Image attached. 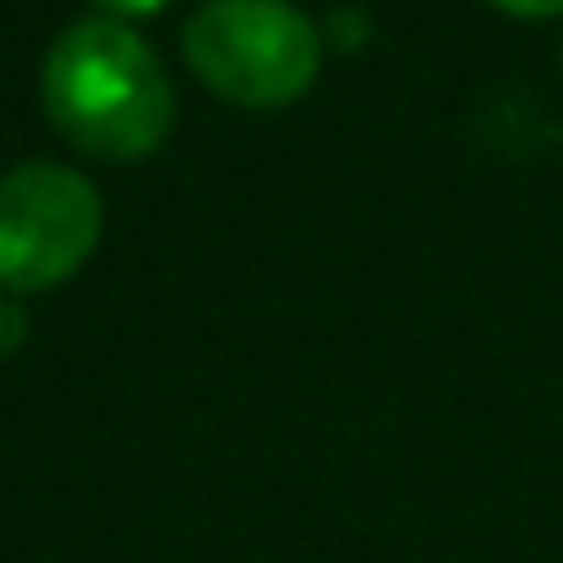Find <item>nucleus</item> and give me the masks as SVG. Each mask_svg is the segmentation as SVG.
<instances>
[{
    "label": "nucleus",
    "mask_w": 563,
    "mask_h": 563,
    "mask_svg": "<svg viewBox=\"0 0 563 563\" xmlns=\"http://www.w3.org/2000/svg\"><path fill=\"white\" fill-rule=\"evenodd\" d=\"M38 99L49 126L88 159L137 165L176 132V82L159 49L110 16L71 22L38 66Z\"/></svg>",
    "instance_id": "f257e3e1"
},
{
    "label": "nucleus",
    "mask_w": 563,
    "mask_h": 563,
    "mask_svg": "<svg viewBox=\"0 0 563 563\" xmlns=\"http://www.w3.org/2000/svg\"><path fill=\"white\" fill-rule=\"evenodd\" d=\"M187 71L224 104L285 110L323 71V27L296 0H202L181 27Z\"/></svg>",
    "instance_id": "f03ea898"
},
{
    "label": "nucleus",
    "mask_w": 563,
    "mask_h": 563,
    "mask_svg": "<svg viewBox=\"0 0 563 563\" xmlns=\"http://www.w3.org/2000/svg\"><path fill=\"white\" fill-rule=\"evenodd\" d=\"M104 241L99 187L55 159H27L0 176V296H38L82 274Z\"/></svg>",
    "instance_id": "7ed1b4c3"
},
{
    "label": "nucleus",
    "mask_w": 563,
    "mask_h": 563,
    "mask_svg": "<svg viewBox=\"0 0 563 563\" xmlns=\"http://www.w3.org/2000/svg\"><path fill=\"white\" fill-rule=\"evenodd\" d=\"M323 44L362 49V44H367V16H362V5H340V11L329 16V27H323Z\"/></svg>",
    "instance_id": "20e7f679"
},
{
    "label": "nucleus",
    "mask_w": 563,
    "mask_h": 563,
    "mask_svg": "<svg viewBox=\"0 0 563 563\" xmlns=\"http://www.w3.org/2000/svg\"><path fill=\"white\" fill-rule=\"evenodd\" d=\"M170 0H93V11L99 16H110V22H126V27H137V22H148V16H159Z\"/></svg>",
    "instance_id": "39448f33"
},
{
    "label": "nucleus",
    "mask_w": 563,
    "mask_h": 563,
    "mask_svg": "<svg viewBox=\"0 0 563 563\" xmlns=\"http://www.w3.org/2000/svg\"><path fill=\"white\" fill-rule=\"evenodd\" d=\"M27 340V312L16 307V296H0V356H11Z\"/></svg>",
    "instance_id": "423d86ee"
},
{
    "label": "nucleus",
    "mask_w": 563,
    "mask_h": 563,
    "mask_svg": "<svg viewBox=\"0 0 563 563\" xmlns=\"http://www.w3.org/2000/svg\"><path fill=\"white\" fill-rule=\"evenodd\" d=\"M493 5L520 16V22H553V16H563V0H493Z\"/></svg>",
    "instance_id": "0eeeda50"
}]
</instances>
